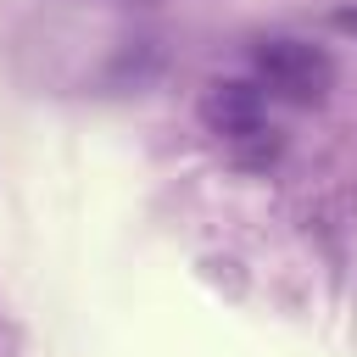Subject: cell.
I'll return each instance as SVG.
<instances>
[{
    "mask_svg": "<svg viewBox=\"0 0 357 357\" xmlns=\"http://www.w3.org/2000/svg\"><path fill=\"white\" fill-rule=\"evenodd\" d=\"M251 67H257V89L290 100V106H318L335 84V61L307 45V39H290V33H273V39H257L251 50Z\"/></svg>",
    "mask_w": 357,
    "mask_h": 357,
    "instance_id": "6da1fadb",
    "label": "cell"
},
{
    "mask_svg": "<svg viewBox=\"0 0 357 357\" xmlns=\"http://www.w3.org/2000/svg\"><path fill=\"white\" fill-rule=\"evenodd\" d=\"M234 162L240 167H268V162H279V134L262 123V128H251L245 139H234Z\"/></svg>",
    "mask_w": 357,
    "mask_h": 357,
    "instance_id": "3957f363",
    "label": "cell"
},
{
    "mask_svg": "<svg viewBox=\"0 0 357 357\" xmlns=\"http://www.w3.org/2000/svg\"><path fill=\"white\" fill-rule=\"evenodd\" d=\"M329 22H335V28H340V33H357V6H340V11H335V17H329Z\"/></svg>",
    "mask_w": 357,
    "mask_h": 357,
    "instance_id": "277c9868",
    "label": "cell"
},
{
    "mask_svg": "<svg viewBox=\"0 0 357 357\" xmlns=\"http://www.w3.org/2000/svg\"><path fill=\"white\" fill-rule=\"evenodd\" d=\"M201 123L218 134V139H245L251 128H262V89L251 78H218L206 84L201 95Z\"/></svg>",
    "mask_w": 357,
    "mask_h": 357,
    "instance_id": "7a4b0ae2",
    "label": "cell"
}]
</instances>
